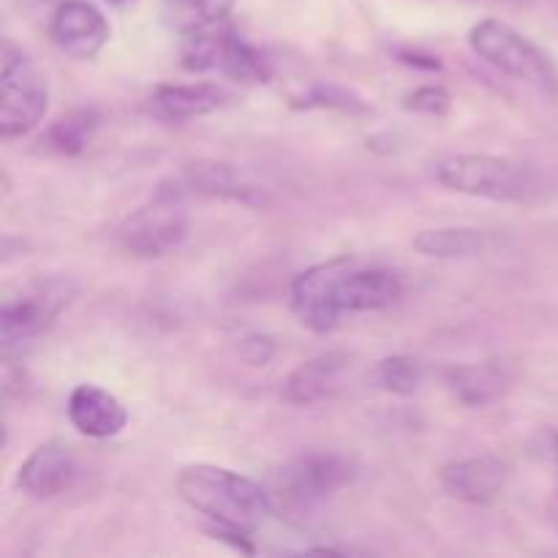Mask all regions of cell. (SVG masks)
<instances>
[{
  "label": "cell",
  "instance_id": "9",
  "mask_svg": "<svg viewBox=\"0 0 558 558\" xmlns=\"http://www.w3.org/2000/svg\"><path fill=\"white\" fill-rule=\"evenodd\" d=\"M349 256L322 262L300 272L292 283V308L300 325L314 332H332L341 322L343 311L338 303V283Z\"/></svg>",
  "mask_w": 558,
  "mask_h": 558
},
{
  "label": "cell",
  "instance_id": "20",
  "mask_svg": "<svg viewBox=\"0 0 558 558\" xmlns=\"http://www.w3.org/2000/svg\"><path fill=\"white\" fill-rule=\"evenodd\" d=\"M98 123H101V118H98L96 109H71V112L60 114L58 120L49 123L38 145L47 153H54V156H80L93 142Z\"/></svg>",
  "mask_w": 558,
  "mask_h": 558
},
{
  "label": "cell",
  "instance_id": "23",
  "mask_svg": "<svg viewBox=\"0 0 558 558\" xmlns=\"http://www.w3.org/2000/svg\"><path fill=\"white\" fill-rule=\"evenodd\" d=\"M300 107H327V109H338V112H349V114L374 112V107H371L363 96H357V93L341 85H316L314 90L303 98Z\"/></svg>",
  "mask_w": 558,
  "mask_h": 558
},
{
  "label": "cell",
  "instance_id": "5",
  "mask_svg": "<svg viewBox=\"0 0 558 558\" xmlns=\"http://www.w3.org/2000/svg\"><path fill=\"white\" fill-rule=\"evenodd\" d=\"M469 44L474 54L499 69L512 80L526 82L543 96H558V69L548 52L537 47L532 38L523 36L512 25L501 20H483L469 31Z\"/></svg>",
  "mask_w": 558,
  "mask_h": 558
},
{
  "label": "cell",
  "instance_id": "21",
  "mask_svg": "<svg viewBox=\"0 0 558 558\" xmlns=\"http://www.w3.org/2000/svg\"><path fill=\"white\" fill-rule=\"evenodd\" d=\"M232 9L234 0H163V20L183 36L202 27L221 25Z\"/></svg>",
  "mask_w": 558,
  "mask_h": 558
},
{
  "label": "cell",
  "instance_id": "3",
  "mask_svg": "<svg viewBox=\"0 0 558 558\" xmlns=\"http://www.w3.org/2000/svg\"><path fill=\"white\" fill-rule=\"evenodd\" d=\"M357 480V463L341 452H300L270 474L267 490L276 510L303 515Z\"/></svg>",
  "mask_w": 558,
  "mask_h": 558
},
{
  "label": "cell",
  "instance_id": "1",
  "mask_svg": "<svg viewBox=\"0 0 558 558\" xmlns=\"http://www.w3.org/2000/svg\"><path fill=\"white\" fill-rule=\"evenodd\" d=\"M178 494L210 526L254 532L276 512L267 485L213 463H191L180 469Z\"/></svg>",
  "mask_w": 558,
  "mask_h": 558
},
{
  "label": "cell",
  "instance_id": "13",
  "mask_svg": "<svg viewBox=\"0 0 558 558\" xmlns=\"http://www.w3.org/2000/svg\"><path fill=\"white\" fill-rule=\"evenodd\" d=\"M441 488L466 505H490L499 499L510 483V466L496 456H474L447 463L439 472Z\"/></svg>",
  "mask_w": 558,
  "mask_h": 558
},
{
  "label": "cell",
  "instance_id": "14",
  "mask_svg": "<svg viewBox=\"0 0 558 558\" xmlns=\"http://www.w3.org/2000/svg\"><path fill=\"white\" fill-rule=\"evenodd\" d=\"M80 480V461L69 445L47 441L36 447L20 466L16 485L33 499H54V496L71 490Z\"/></svg>",
  "mask_w": 558,
  "mask_h": 558
},
{
  "label": "cell",
  "instance_id": "8",
  "mask_svg": "<svg viewBox=\"0 0 558 558\" xmlns=\"http://www.w3.org/2000/svg\"><path fill=\"white\" fill-rule=\"evenodd\" d=\"M76 294L80 287L69 276H47L5 300L0 314V338L5 352L47 332L54 319L74 303Z\"/></svg>",
  "mask_w": 558,
  "mask_h": 558
},
{
  "label": "cell",
  "instance_id": "6",
  "mask_svg": "<svg viewBox=\"0 0 558 558\" xmlns=\"http://www.w3.org/2000/svg\"><path fill=\"white\" fill-rule=\"evenodd\" d=\"M180 63L185 71H221L234 82H267L272 76L270 58L223 22L183 33Z\"/></svg>",
  "mask_w": 558,
  "mask_h": 558
},
{
  "label": "cell",
  "instance_id": "18",
  "mask_svg": "<svg viewBox=\"0 0 558 558\" xmlns=\"http://www.w3.org/2000/svg\"><path fill=\"white\" fill-rule=\"evenodd\" d=\"M512 368L501 360H485V363L456 365L447 371V387L463 407H490L501 401L512 390Z\"/></svg>",
  "mask_w": 558,
  "mask_h": 558
},
{
  "label": "cell",
  "instance_id": "17",
  "mask_svg": "<svg viewBox=\"0 0 558 558\" xmlns=\"http://www.w3.org/2000/svg\"><path fill=\"white\" fill-rule=\"evenodd\" d=\"M69 420L87 439H112L129 423L123 403L98 385H76L69 396Z\"/></svg>",
  "mask_w": 558,
  "mask_h": 558
},
{
  "label": "cell",
  "instance_id": "27",
  "mask_svg": "<svg viewBox=\"0 0 558 558\" xmlns=\"http://www.w3.org/2000/svg\"><path fill=\"white\" fill-rule=\"evenodd\" d=\"M550 458L558 463V434L550 436Z\"/></svg>",
  "mask_w": 558,
  "mask_h": 558
},
{
  "label": "cell",
  "instance_id": "22",
  "mask_svg": "<svg viewBox=\"0 0 558 558\" xmlns=\"http://www.w3.org/2000/svg\"><path fill=\"white\" fill-rule=\"evenodd\" d=\"M423 379V363L417 357H409V354H392V357L379 360L374 368L376 387L392 392V396H412L420 390Z\"/></svg>",
  "mask_w": 558,
  "mask_h": 558
},
{
  "label": "cell",
  "instance_id": "16",
  "mask_svg": "<svg viewBox=\"0 0 558 558\" xmlns=\"http://www.w3.org/2000/svg\"><path fill=\"white\" fill-rule=\"evenodd\" d=\"M352 371V354L347 352H327L319 357L308 360L300 368L289 374L283 385V401L294 407H311V403L330 401L347 381Z\"/></svg>",
  "mask_w": 558,
  "mask_h": 558
},
{
  "label": "cell",
  "instance_id": "24",
  "mask_svg": "<svg viewBox=\"0 0 558 558\" xmlns=\"http://www.w3.org/2000/svg\"><path fill=\"white\" fill-rule=\"evenodd\" d=\"M403 107H407L409 112L430 114V118H445L452 107V96L447 93V87L441 85H423L403 98Z\"/></svg>",
  "mask_w": 558,
  "mask_h": 558
},
{
  "label": "cell",
  "instance_id": "7",
  "mask_svg": "<svg viewBox=\"0 0 558 558\" xmlns=\"http://www.w3.org/2000/svg\"><path fill=\"white\" fill-rule=\"evenodd\" d=\"M49 107L47 74L16 44L0 52V136L14 140L44 120Z\"/></svg>",
  "mask_w": 558,
  "mask_h": 558
},
{
  "label": "cell",
  "instance_id": "2",
  "mask_svg": "<svg viewBox=\"0 0 558 558\" xmlns=\"http://www.w3.org/2000/svg\"><path fill=\"white\" fill-rule=\"evenodd\" d=\"M436 180L456 194L490 202H534L543 194V178L534 167L485 153H458L436 163Z\"/></svg>",
  "mask_w": 558,
  "mask_h": 558
},
{
  "label": "cell",
  "instance_id": "19",
  "mask_svg": "<svg viewBox=\"0 0 558 558\" xmlns=\"http://www.w3.org/2000/svg\"><path fill=\"white\" fill-rule=\"evenodd\" d=\"M488 243V232L474 227L423 229L412 240L414 251L423 256H430V259H472V256L485 254Z\"/></svg>",
  "mask_w": 558,
  "mask_h": 558
},
{
  "label": "cell",
  "instance_id": "25",
  "mask_svg": "<svg viewBox=\"0 0 558 558\" xmlns=\"http://www.w3.org/2000/svg\"><path fill=\"white\" fill-rule=\"evenodd\" d=\"M238 352L245 363L262 368V365H267L272 357H276L278 349H276V341H272V338L259 336V332H251V336L240 338Z\"/></svg>",
  "mask_w": 558,
  "mask_h": 558
},
{
  "label": "cell",
  "instance_id": "11",
  "mask_svg": "<svg viewBox=\"0 0 558 558\" xmlns=\"http://www.w3.org/2000/svg\"><path fill=\"white\" fill-rule=\"evenodd\" d=\"M403 294L401 276L390 267L363 265L349 256L338 283V303L343 314H365V311L390 308Z\"/></svg>",
  "mask_w": 558,
  "mask_h": 558
},
{
  "label": "cell",
  "instance_id": "4",
  "mask_svg": "<svg viewBox=\"0 0 558 558\" xmlns=\"http://www.w3.org/2000/svg\"><path fill=\"white\" fill-rule=\"evenodd\" d=\"M189 194L191 191L180 178L158 185L150 199L120 223V245L142 259H156L178 251L191 234V216L185 205Z\"/></svg>",
  "mask_w": 558,
  "mask_h": 558
},
{
  "label": "cell",
  "instance_id": "12",
  "mask_svg": "<svg viewBox=\"0 0 558 558\" xmlns=\"http://www.w3.org/2000/svg\"><path fill=\"white\" fill-rule=\"evenodd\" d=\"M49 33L65 54L90 60L109 41V22L87 0H60L52 22H49Z\"/></svg>",
  "mask_w": 558,
  "mask_h": 558
},
{
  "label": "cell",
  "instance_id": "15",
  "mask_svg": "<svg viewBox=\"0 0 558 558\" xmlns=\"http://www.w3.org/2000/svg\"><path fill=\"white\" fill-rule=\"evenodd\" d=\"M232 101V93L216 82H189V85L156 87L147 107H150L153 118L167 120V123H183V120H196L218 112Z\"/></svg>",
  "mask_w": 558,
  "mask_h": 558
},
{
  "label": "cell",
  "instance_id": "26",
  "mask_svg": "<svg viewBox=\"0 0 558 558\" xmlns=\"http://www.w3.org/2000/svg\"><path fill=\"white\" fill-rule=\"evenodd\" d=\"M398 60L412 69H423V71H439L441 69V60H436L434 54H423V52H412V49H401L398 52Z\"/></svg>",
  "mask_w": 558,
  "mask_h": 558
},
{
  "label": "cell",
  "instance_id": "10",
  "mask_svg": "<svg viewBox=\"0 0 558 558\" xmlns=\"http://www.w3.org/2000/svg\"><path fill=\"white\" fill-rule=\"evenodd\" d=\"M180 180H183L191 194L207 196V199L234 202V205L254 207V210L270 205V191L265 185L254 183L238 167L227 161H216V158H199V161L185 163Z\"/></svg>",
  "mask_w": 558,
  "mask_h": 558
}]
</instances>
